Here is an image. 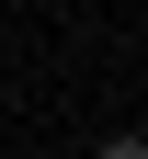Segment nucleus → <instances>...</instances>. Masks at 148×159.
<instances>
[{
    "label": "nucleus",
    "instance_id": "nucleus-1",
    "mask_svg": "<svg viewBox=\"0 0 148 159\" xmlns=\"http://www.w3.org/2000/svg\"><path fill=\"white\" fill-rule=\"evenodd\" d=\"M91 159H148V136H103V148H91Z\"/></svg>",
    "mask_w": 148,
    "mask_h": 159
}]
</instances>
